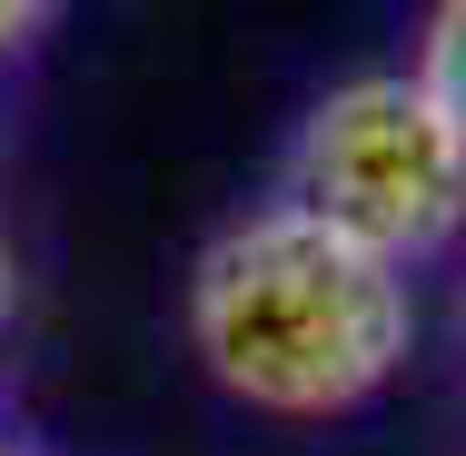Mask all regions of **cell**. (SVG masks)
Here are the masks:
<instances>
[{
  "label": "cell",
  "instance_id": "5",
  "mask_svg": "<svg viewBox=\"0 0 466 456\" xmlns=\"http://www.w3.org/2000/svg\"><path fill=\"white\" fill-rule=\"evenodd\" d=\"M0 456H20V447H10V437H0Z\"/></svg>",
  "mask_w": 466,
  "mask_h": 456
},
{
  "label": "cell",
  "instance_id": "1",
  "mask_svg": "<svg viewBox=\"0 0 466 456\" xmlns=\"http://www.w3.org/2000/svg\"><path fill=\"white\" fill-rule=\"evenodd\" d=\"M188 338L208 377L258 417H348L397 377L417 298L407 269L328 238L298 208H258L228 238H208L188 278Z\"/></svg>",
  "mask_w": 466,
  "mask_h": 456
},
{
  "label": "cell",
  "instance_id": "3",
  "mask_svg": "<svg viewBox=\"0 0 466 456\" xmlns=\"http://www.w3.org/2000/svg\"><path fill=\"white\" fill-rule=\"evenodd\" d=\"M417 90L447 109V129H457V149H466V0H447V10L427 20V40H417Z\"/></svg>",
  "mask_w": 466,
  "mask_h": 456
},
{
  "label": "cell",
  "instance_id": "2",
  "mask_svg": "<svg viewBox=\"0 0 466 456\" xmlns=\"http://www.w3.org/2000/svg\"><path fill=\"white\" fill-rule=\"evenodd\" d=\"M279 208L407 269L466 228V149L447 109L417 90V70H368V80H338L298 119Z\"/></svg>",
  "mask_w": 466,
  "mask_h": 456
},
{
  "label": "cell",
  "instance_id": "4",
  "mask_svg": "<svg viewBox=\"0 0 466 456\" xmlns=\"http://www.w3.org/2000/svg\"><path fill=\"white\" fill-rule=\"evenodd\" d=\"M20 30H30V10H0V40H20Z\"/></svg>",
  "mask_w": 466,
  "mask_h": 456
}]
</instances>
